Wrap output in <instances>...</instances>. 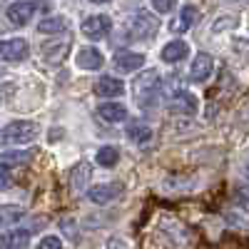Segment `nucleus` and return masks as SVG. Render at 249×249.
<instances>
[{
  "label": "nucleus",
  "mask_w": 249,
  "mask_h": 249,
  "mask_svg": "<svg viewBox=\"0 0 249 249\" xmlns=\"http://www.w3.org/2000/svg\"><path fill=\"white\" fill-rule=\"evenodd\" d=\"M160 30V20L157 15H152L150 10H137L135 15H130L127 25H124V33H127V40H147Z\"/></svg>",
  "instance_id": "1"
},
{
  "label": "nucleus",
  "mask_w": 249,
  "mask_h": 249,
  "mask_svg": "<svg viewBox=\"0 0 249 249\" xmlns=\"http://www.w3.org/2000/svg\"><path fill=\"white\" fill-rule=\"evenodd\" d=\"M37 137V124L28 120H15L3 127V142L5 144H28Z\"/></svg>",
  "instance_id": "2"
},
{
  "label": "nucleus",
  "mask_w": 249,
  "mask_h": 249,
  "mask_svg": "<svg viewBox=\"0 0 249 249\" xmlns=\"http://www.w3.org/2000/svg\"><path fill=\"white\" fill-rule=\"evenodd\" d=\"M112 30V20L107 15H90L85 23H82V35L90 40H102L107 37Z\"/></svg>",
  "instance_id": "3"
},
{
  "label": "nucleus",
  "mask_w": 249,
  "mask_h": 249,
  "mask_svg": "<svg viewBox=\"0 0 249 249\" xmlns=\"http://www.w3.org/2000/svg\"><path fill=\"white\" fill-rule=\"evenodd\" d=\"M30 53L28 43L23 37H13V40H5L3 45H0V57H3L5 62H20V60H25Z\"/></svg>",
  "instance_id": "4"
},
{
  "label": "nucleus",
  "mask_w": 249,
  "mask_h": 249,
  "mask_svg": "<svg viewBox=\"0 0 249 249\" xmlns=\"http://www.w3.org/2000/svg\"><path fill=\"white\" fill-rule=\"evenodd\" d=\"M8 23L10 25H28L30 18L35 15V3H28V0H18V3H13L8 10Z\"/></svg>",
  "instance_id": "5"
},
{
  "label": "nucleus",
  "mask_w": 249,
  "mask_h": 249,
  "mask_svg": "<svg viewBox=\"0 0 249 249\" xmlns=\"http://www.w3.org/2000/svg\"><path fill=\"white\" fill-rule=\"evenodd\" d=\"M120 195H122V184L110 182V184H97V187H92V190L88 192V199H90L92 204H110V202H115Z\"/></svg>",
  "instance_id": "6"
},
{
  "label": "nucleus",
  "mask_w": 249,
  "mask_h": 249,
  "mask_svg": "<svg viewBox=\"0 0 249 249\" xmlns=\"http://www.w3.org/2000/svg\"><path fill=\"white\" fill-rule=\"evenodd\" d=\"M214 70V60L210 53H199L195 60H192V68H190V77L192 82H204V80H210Z\"/></svg>",
  "instance_id": "7"
},
{
  "label": "nucleus",
  "mask_w": 249,
  "mask_h": 249,
  "mask_svg": "<svg viewBox=\"0 0 249 249\" xmlns=\"http://www.w3.org/2000/svg\"><path fill=\"white\" fill-rule=\"evenodd\" d=\"M68 50H70V37H55V40H50V43H45L43 48H40V53H43V57L48 60V62H62L65 60V55H68Z\"/></svg>",
  "instance_id": "8"
},
{
  "label": "nucleus",
  "mask_w": 249,
  "mask_h": 249,
  "mask_svg": "<svg viewBox=\"0 0 249 249\" xmlns=\"http://www.w3.org/2000/svg\"><path fill=\"white\" fill-rule=\"evenodd\" d=\"M75 62L82 70H97V68H102V62H105V55L97 48H80L77 55H75Z\"/></svg>",
  "instance_id": "9"
},
{
  "label": "nucleus",
  "mask_w": 249,
  "mask_h": 249,
  "mask_svg": "<svg viewBox=\"0 0 249 249\" xmlns=\"http://www.w3.org/2000/svg\"><path fill=\"white\" fill-rule=\"evenodd\" d=\"M95 92L100 97H117L124 92V82L120 77H112V75H105L95 82Z\"/></svg>",
  "instance_id": "10"
},
{
  "label": "nucleus",
  "mask_w": 249,
  "mask_h": 249,
  "mask_svg": "<svg viewBox=\"0 0 249 249\" xmlns=\"http://www.w3.org/2000/svg\"><path fill=\"white\" fill-rule=\"evenodd\" d=\"M144 65V55L140 53H130V50H120L115 55V68L122 70V72H132V70H140Z\"/></svg>",
  "instance_id": "11"
},
{
  "label": "nucleus",
  "mask_w": 249,
  "mask_h": 249,
  "mask_svg": "<svg viewBox=\"0 0 249 249\" xmlns=\"http://www.w3.org/2000/svg\"><path fill=\"white\" fill-rule=\"evenodd\" d=\"M90 172H92V170H90L88 162H80V164H75V167H72V172H70V192H72V195H80V192L88 187Z\"/></svg>",
  "instance_id": "12"
},
{
  "label": "nucleus",
  "mask_w": 249,
  "mask_h": 249,
  "mask_svg": "<svg viewBox=\"0 0 249 249\" xmlns=\"http://www.w3.org/2000/svg\"><path fill=\"white\" fill-rule=\"evenodd\" d=\"M97 115L105 120V122L117 124V122H124V120H127V107H124L122 102H105V105L97 107Z\"/></svg>",
  "instance_id": "13"
},
{
  "label": "nucleus",
  "mask_w": 249,
  "mask_h": 249,
  "mask_svg": "<svg viewBox=\"0 0 249 249\" xmlns=\"http://www.w3.org/2000/svg\"><path fill=\"white\" fill-rule=\"evenodd\" d=\"M187 53H190V45L184 43V40H172V43H167L162 48V60L164 62H179V60H184L187 57Z\"/></svg>",
  "instance_id": "14"
},
{
  "label": "nucleus",
  "mask_w": 249,
  "mask_h": 249,
  "mask_svg": "<svg viewBox=\"0 0 249 249\" xmlns=\"http://www.w3.org/2000/svg\"><path fill=\"white\" fill-rule=\"evenodd\" d=\"M30 244V232L28 230H10L3 234V242L0 247L3 249H25Z\"/></svg>",
  "instance_id": "15"
},
{
  "label": "nucleus",
  "mask_w": 249,
  "mask_h": 249,
  "mask_svg": "<svg viewBox=\"0 0 249 249\" xmlns=\"http://www.w3.org/2000/svg\"><path fill=\"white\" fill-rule=\"evenodd\" d=\"M195 18H197V8L195 5H184L182 8V13H179V18H175L172 20V23H170V30L177 35H182V33H187V30H190V25L195 23Z\"/></svg>",
  "instance_id": "16"
},
{
  "label": "nucleus",
  "mask_w": 249,
  "mask_h": 249,
  "mask_svg": "<svg viewBox=\"0 0 249 249\" xmlns=\"http://www.w3.org/2000/svg\"><path fill=\"white\" fill-rule=\"evenodd\" d=\"M152 127L147 122H140V120H135V122H130L127 124V137L135 142V144H147L150 140H152Z\"/></svg>",
  "instance_id": "17"
},
{
  "label": "nucleus",
  "mask_w": 249,
  "mask_h": 249,
  "mask_svg": "<svg viewBox=\"0 0 249 249\" xmlns=\"http://www.w3.org/2000/svg\"><path fill=\"white\" fill-rule=\"evenodd\" d=\"M170 107H172L175 112H179V115H195V112H197V100H195V95H190V92L182 90L177 97H172Z\"/></svg>",
  "instance_id": "18"
},
{
  "label": "nucleus",
  "mask_w": 249,
  "mask_h": 249,
  "mask_svg": "<svg viewBox=\"0 0 249 249\" xmlns=\"http://www.w3.org/2000/svg\"><path fill=\"white\" fill-rule=\"evenodd\" d=\"M68 28V18L65 15H50V18H43L37 25V33L43 35H57L60 30Z\"/></svg>",
  "instance_id": "19"
},
{
  "label": "nucleus",
  "mask_w": 249,
  "mask_h": 249,
  "mask_svg": "<svg viewBox=\"0 0 249 249\" xmlns=\"http://www.w3.org/2000/svg\"><path fill=\"white\" fill-rule=\"evenodd\" d=\"M33 152L30 150H13V152H3V170H13L20 167V164L30 162Z\"/></svg>",
  "instance_id": "20"
},
{
  "label": "nucleus",
  "mask_w": 249,
  "mask_h": 249,
  "mask_svg": "<svg viewBox=\"0 0 249 249\" xmlns=\"http://www.w3.org/2000/svg\"><path fill=\"white\" fill-rule=\"evenodd\" d=\"M95 160H97L100 167H115L117 160H120V150L112 147V144H105V147H100V150H97Z\"/></svg>",
  "instance_id": "21"
},
{
  "label": "nucleus",
  "mask_w": 249,
  "mask_h": 249,
  "mask_svg": "<svg viewBox=\"0 0 249 249\" xmlns=\"http://www.w3.org/2000/svg\"><path fill=\"white\" fill-rule=\"evenodd\" d=\"M239 23V20L234 18V15H219L214 23H212V33H222V30H230V28H234Z\"/></svg>",
  "instance_id": "22"
},
{
  "label": "nucleus",
  "mask_w": 249,
  "mask_h": 249,
  "mask_svg": "<svg viewBox=\"0 0 249 249\" xmlns=\"http://www.w3.org/2000/svg\"><path fill=\"white\" fill-rule=\"evenodd\" d=\"M0 217H3V222L8 224V222H13V219L23 217V210H20V207H3V210H0Z\"/></svg>",
  "instance_id": "23"
},
{
  "label": "nucleus",
  "mask_w": 249,
  "mask_h": 249,
  "mask_svg": "<svg viewBox=\"0 0 249 249\" xmlns=\"http://www.w3.org/2000/svg\"><path fill=\"white\" fill-rule=\"evenodd\" d=\"M175 3H177V0H152V8H155L160 15H164V13H170V10L175 8Z\"/></svg>",
  "instance_id": "24"
},
{
  "label": "nucleus",
  "mask_w": 249,
  "mask_h": 249,
  "mask_svg": "<svg viewBox=\"0 0 249 249\" xmlns=\"http://www.w3.org/2000/svg\"><path fill=\"white\" fill-rule=\"evenodd\" d=\"M37 249H62V242H60V237H43Z\"/></svg>",
  "instance_id": "25"
},
{
  "label": "nucleus",
  "mask_w": 249,
  "mask_h": 249,
  "mask_svg": "<svg viewBox=\"0 0 249 249\" xmlns=\"http://www.w3.org/2000/svg\"><path fill=\"white\" fill-rule=\"evenodd\" d=\"M107 249H127V242H124L122 237H112L107 242Z\"/></svg>",
  "instance_id": "26"
},
{
  "label": "nucleus",
  "mask_w": 249,
  "mask_h": 249,
  "mask_svg": "<svg viewBox=\"0 0 249 249\" xmlns=\"http://www.w3.org/2000/svg\"><path fill=\"white\" fill-rule=\"evenodd\" d=\"M239 167H242V172H244V177L249 179V150L242 155V162H239Z\"/></svg>",
  "instance_id": "27"
},
{
  "label": "nucleus",
  "mask_w": 249,
  "mask_h": 249,
  "mask_svg": "<svg viewBox=\"0 0 249 249\" xmlns=\"http://www.w3.org/2000/svg\"><path fill=\"white\" fill-rule=\"evenodd\" d=\"M90 3H97V5H105V3H110V0H90Z\"/></svg>",
  "instance_id": "28"
},
{
  "label": "nucleus",
  "mask_w": 249,
  "mask_h": 249,
  "mask_svg": "<svg viewBox=\"0 0 249 249\" xmlns=\"http://www.w3.org/2000/svg\"><path fill=\"white\" fill-rule=\"evenodd\" d=\"M244 3H249V0H244Z\"/></svg>",
  "instance_id": "29"
}]
</instances>
